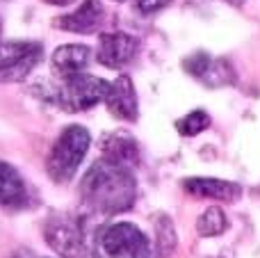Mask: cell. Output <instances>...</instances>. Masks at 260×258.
Masks as SVG:
<instances>
[{"instance_id":"cell-23","label":"cell","mask_w":260,"mask_h":258,"mask_svg":"<svg viewBox=\"0 0 260 258\" xmlns=\"http://www.w3.org/2000/svg\"><path fill=\"white\" fill-rule=\"evenodd\" d=\"M117 3H123V0H117Z\"/></svg>"},{"instance_id":"cell-11","label":"cell","mask_w":260,"mask_h":258,"mask_svg":"<svg viewBox=\"0 0 260 258\" xmlns=\"http://www.w3.org/2000/svg\"><path fill=\"white\" fill-rule=\"evenodd\" d=\"M101 149H103V158L123 165L128 169H135L139 165V146L130 133L112 131L101 140Z\"/></svg>"},{"instance_id":"cell-7","label":"cell","mask_w":260,"mask_h":258,"mask_svg":"<svg viewBox=\"0 0 260 258\" xmlns=\"http://www.w3.org/2000/svg\"><path fill=\"white\" fill-rule=\"evenodd\" d=\"M185 71L206 87H229L235 82V69L224 57H212L208 53H194L183 62Z\"/></svg>"},{"instance_id":"cell-5","label":"cell","mask_w":260,"mask_h":258,"mask_svg":"<svg viewBox=\"0 0 260 258\" xmlns=\"http://www.w3.org/2000/svg\"><path fill=\"white\" fill-rule=\"evenodd\" d=\"M44 238L48 247L62 258H89L82 222L71 213H55L46 219Z\"/></svg>"},{"instance_id":"cell-17","label":"cell","mask_w":260,"mask_h":258,"mask_svg":"<svg viewBox=\"0 0 260 258\" xmlns=\"http://www.w3.org/2000/svg\"><path fill=\"white\" fill-rule=\"evenodd\" d=\"M155 233H157V249L162 254H171L176 247V231H174V224L167 215H160L155 224Z\"/></svg>"},{"instance_id":"cell-4","label":"cell","mask_w":260,"mask_h":258,"mask_svg":"<svg viewBox=\"0 0 260 258\" xmlns=\"http://www.w3.org/2000/svg\"><path fill=\"white\" fill-rule=\"evenodd\" d=\"M62 85L50 91V101L59 105L67 112H85L96 108L99 103H105L110 91V82L91 73H76V76L62 78Z\"/></svg>"},{"instance_id":"cell-21","label":"cell","mask_w":260,"mask_h":258,"mask_svg":"<svg viewBox=\"0 0 260 258\" xmlns=\"http://www.w3.org/2000/svg\"><path fill=\"white\" fill-rule=\"evenodd\" d=\"M226 3H231V5H235V7H240V5H242L244 0H226Z\"/></svg>"},{"instance_id":"cell-6","label":"cell","mask_w":260,"mask_h":258,"mask_svg":"<svg viewBox=\"0 0 260 258\" xmlns=\"http://www.w3.org/2000/svg\"><path fill=\"white\" fill-rule=\"evenodd\" d=\"M44 57L39 41H3L0 44V82H21Z\"/></svg>"},{"instance_id":"cell-19","label":"cell","mask_w":260,"mask_h":258,"mask_svg":"<svg viewBox=\"0 0 260 258\" xmlns=\"http://www.w3.org/2000/svg\"><path fill=\"white\" fill-rule=\"evenodd\" d=\"M9 258H37V256L32 254L30 249H16V251H14V254L9 256Z\"/></svg>"},{"instance_id":"cell-9","label":"cell","mask_w":260,"mask_h":258,"mask_svg":"<svg viewBox=\"0 0 260 258\" xmlns=\"http://www.w3.org/2000/svg\"><path fill=\"white\" fill-rule=\"evenodd\" d=\"M105 21V7L101 0H82V5L64 16L55 18V25L64 32H76V35H91Z\"/></svg>"},{"instance_id":"cell-13","label":"cell","mask_w":260,"mask_h":258,"mask_svg":"<svg viewBox=\"0 0 260 258\" xmlns=\"http://www.w3.org/2000/svg\"><path fill=\"white\" fill-rule=\"evenodd\" d=\"M91 62V48L82 44H64L53 53V69L59 78L85 73Z\"/></svg>"},{"instance_id":"cell-18","label":"cell","mask_w":260,"mask_h":258,"mask_svg":"<svg viewBox=\"0 0 260 258\" xmlns=\"http://www.w3.org/2000/svg\"><path fill=\"white\" fill-rule=\"evenodd\" d=\"M169 0H135V7L142 14H155L157 9H162Z\"/></svg>"},{"instance_id":"cell-15","label":"cell","mask_w":260,"mask_h":258,"mask_svg":"<svg viewBox=\"0 0 260 258\" xmlns=\"http://www.w3.org/2000/svg\"><path fill=\"white\" fill-rule=\"evenodd\" d=\"M229 229V217L219 206H210L208 210H203L201 217L197 219V231L203 238H215Z\"/></svg>"},{"instance_id":"cell-8","label":"cell","mask_w":260,"mask_h":258,"mask_svg":"<svg viewBox=\"0 0 260 258\" xmlns=\"http://www.w3.org/2000/svg\"><path fill=\"white\" fill-rule=\"evenodd\" d=\"M139 50V41L126 32H105L99 39L96 59L105 69H123L135 59Z\"/></svg>"},{"instance_id":"cell-16","label":"cell","mask_w":260,"mask_h":258,"mask_svg":"<svg viewBox=\"0 0 260 258\" xmlns=\"http://www.w3.org/2000/svg\"><path fill=\"white\" fill-rule=\"evenodd\" d=\"M208 126H210V114H208L206 110H192V112H187L183 119L176 121V131L185 137L199 135V133H203Z\"/></svg>"},{"instance_id":"cell-3","label":"cell","mask_w":260,"mask_h":258,"mask_svg":"<svg viewBox=\"0 0 260 258\" xmlns=\"http://www.w3.org/2000/svg\"><path fill=\"white\" fill-rule=\"evenodd\" d=\"M96 258H153L146 233L130 222H114L99 229L94 238Z\"/></svg>"},{"instance_id":"cell-12","label":"cell","mask_w":260,"mask_h":258,"mask_svg":"<svg viewBox=\"0 0 260 258\" xmlns=\"http://www.w3.org/2000/svg\"><path fill=\"white\" fill-rule=\"evenodd\" d=\"M183 190L199 199L212 201H235L242 195V187L238 183L221 181V178H185Z\"/></svg>"},{"instance_id":"cell-14","label":"cell","mask_w":260,"mask_h":258,"mask_svg":"<svg viewBox=\"0 0 260 258\" xmlns=\"http://www.w3.org/2000/svg\"><path fill=\"white\" fill-rule=\"evenodd\" d=\"M27 201V190L21 174L9 163L0 160V206L3 208H21Z\"/></svg>"},{"instance_id":"cell-2","label":"cell","mask_w":260,"mask_h":258,"mask_svg":"<svg viewBox=\"0 0 260 258\" xmlns=\"http://www.w3.org/2000/svg\"><path fill=\"white\" fill-rule=\"evenodd\" d=\"M91 137L89 131L80 123H71L57 135V140L50 146L46 172L55 183H69L76 176L78 167L82 165L87 151H89Z\"/></svg>"},{"instance_id":"cell-1","label":"cell","mask_w":260,"mask_h":258,"mask_svg":"<svg viewBox=\"0 0 260 258\" xmlns=\"http://www.w3.org/2000/svg\"><path fill=\"white\" fill-rule=\"evenodd\" d=\"M80 199L101 215H119L133 208L137 199V181L133 169L101 158L87 169L80 183Z\"/></svg>"},{"instance_id":"cell-10","label":"cell","mask_w":260,"mask_h":258,"mask_svg":"<svg viewBox=\"0 0 260 258\" xmlns=\"http://www.w3.org/2000/svg\"><path fill=\"white\" fill-rule=\"evenodd\" d=\"M110 114L121 121H137L139 117V103H137V91L128 76H119L114 82H110V91L105 99Z\"/></svg>"},{"instance_id":"cell-22","label":"cell","mask_w":260,"mask_h":258,"mask_svg":"<svg viewBox=\"0 0 260 258\" xmlns=\"http://www.w3.org/2000/svg\"><path fill=\"white\" fill-rule=\"evenodd\" d=\"M0 35H3V23H0ZM0 44H3V41H0Z\"/></svg>"},{"instance_id":"cell-20","label":"cell","mask_w":260,"mask_h":258,"mask_svg":"<svg viewBox=\"0 0 260 258\" xmlns=\"http://www.w3.org/2000/svg\"><path fill=\"white\" fill-rule=\"evenodd\" d=\"M44 3H48V5H55V7H67V5H71L73 0H44Z\"/></svg>"}]
</instances>
